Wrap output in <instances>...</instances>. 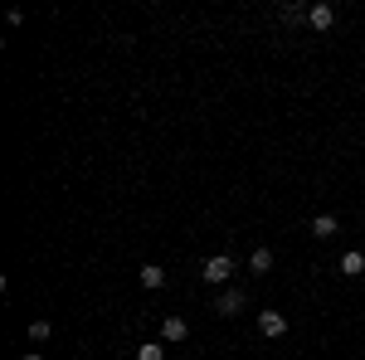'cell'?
Wrapping results in <instances>:
<instances>
[{"label":"cell","mask_w":365,"mask_h":360,"mask_svg":"<svg viewBox=\"0 0 365 360\" xmlns=\"http://www.w3.org/2000/svg\"><path fill=\"white\" fill-rule=\"evenodd\" d=\"M200 277H205L210 287H229V277H234V258H229V253H215V258H205Z\"/></svg>","instance_id":"1"},{"label":"cell","mask_w":365,"mask_h":360,"mask_svg":"<svg viewBox=\"0 0 365 360\" xmlns=\"http://www.w3.org/2000/svg\"><path fill=\"white\" fill-rule=\"evenodd\" d=\"M244 302H249V297H244L239 287H220V297H215V312H220V317H239V312H244Z\"/></svg>","instance_id":"2"},{"label":"cell","mask_w":365,"mask_h":360,"mask_svg":"<svg viewBox=\"0 0 365 360\" xmlns=\"http://www.w3.org/2000/svg\"><path fill=\"white\" fill-rule=\"evenodd\" d=\"M258 336L282 341V336H287V317H282V312H258Z\"/></svg>","instance_id":"3"},{"label":"cell","mask_w":365,"mask_h":360,"mask_svg":"<svg viewBox=\"0 0 365 360\" xmlns=\"http://www.w3.org/2000/svg\"><path fill=\"white\" fill-rule=\"evenodd\" d=\"M185 336H190V322H185V317H166V322H161V341H166V346L185 341Z\"/></svg>","instance_id":"4"},{"label":"cell","mask_w":365,"mask_h":360,"mask_svg":"<svg viewBox=\"0 0 365 360\" xmlns=\"http://www.w3.org/2000/svg\"><path fill=\"white\" fill-rule=\"evenodd\" d=\"M307 25L312 29H331L336 25V10H331V5H307Z\"/></svg>","instance_id":"5"},{"label":"cell","mask_w":365,"mask_h":360,"mask_svg":"<svg viewBox=\"0 0 365 360\" xmlns=\"http://www.w3.org/2000/svg\"><path fill=\"white\" fill-rule=\"evenodd\" d=\"M361 273H365V253L361 249L341 253V277H361Z\"/></svg>","instance_id":"6"},{"label":"cell","mask_w":365,"mask_h":360,"mask_svg":"<svg viewBox=\"0 0 365 360\" xmlns=\"http://www.w3.org/2000/svg\"><path fill=\"white\" fill-rule=\"evenodd\" d=\"M141 287H146V292H156V287H166V268H156V263H146V268H141Z\"/></svg>","instance_id":"7"},{"label":"cell","mask_w":365,"mask_h":360,"mask_svg":"<svg viewBox=\"0 0 365 360\" xmlns=\"http://www.w3.org/2000/svg\"><path fill=\"white\" fill-rule=\"evenodd\" d=\"M336 229H341L336 215H317V220H312V239H331Z\"/></svg>","instance_id":"8"},{"label":"cell","mask_w":365,"mask_h":360,"mask_svg":"<svg viewBox=\"0 0 365 360\" xmlns=\"http://www.w3.org/2000/svg\"><path fill=\"white\" fill-rule=\"evenodd\" d=\"M137 360H166V341H141Z\"/></svg>","instance_id":"9"},{"label":"cell","mask_w":365,"mask_h":360,"mask_svg":"<svg viewBox=\"0 0 365 360\" xmlns=\"http://www.w3.org/2000/svg\"><path fill=\"white\" fill-rule=\"evenodd\" d=\"M249 268H253V273H268V268H273V249H253L249 253Z\"/></svg>","instance_id":"10"},{"label":"cell","mask_w":365,"mask_h":360,"mask_svg":"<svg viewBox=\"0 0 365 360\" xmlns=\"http://www.w3.org/2000/svg\"><path fill=\"white\" fill-rule=\"evenodd\" d=\"M49 336H54V326H49L44 317H39V322H29V341H34V346H44Z\"/></svg>","instance_id":"11"},{"label":"cell","mask_w":365,"mask_h":360,"mask_svg":"<svg viewBox=\"0 0 365 360\" xmlns=\"http://www.w3.org/2000/svg\"><path fill=\"white\" fill-rule=\"evenodd\" d=\"M282 20H287V25H302L307 10H302V5H282Z\"/></svg>","instance_id":"12"},{"label":"cell","mask_w":365,"mask_h":360,"mask_svg":"<svg viewBox=\"0 0 365 360\" xmlns=\"http://www.w3.org/2000/svg\"><path fill=\"white\" fill-rule=\"evenodd\" d=\"M20 360H44V356H39V351H25V356H20Z\"/></svg>","instance_id":"13"},{"label":"cell","mask_w":365,"mask_h":360,"mask_svg":"<svg viewBox=\"0 0 365 360\" xmlns=\"http://www.w3.org/2000/svg\"><path fill=\"white\" fill-rule=\"evenodd\" d=\"M263 360H268V356H263Z\"/></svg>","instance_id":"14"}]
</instances>
